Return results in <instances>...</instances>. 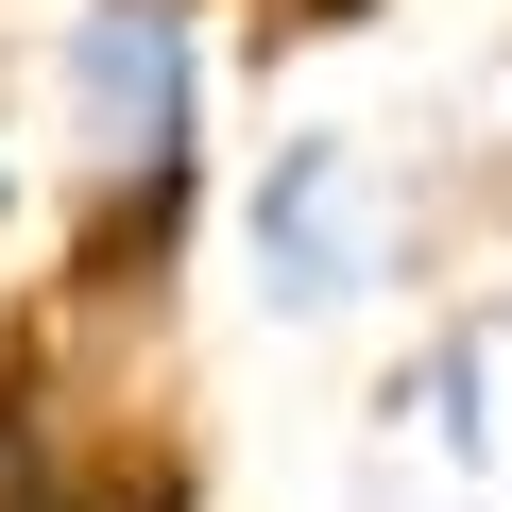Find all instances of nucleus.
Masks as SVG:
<instances>
[{"label":"nucleus","mask_w":512,"mask_h":512,"mask_svg":"<svg viewBox=\"0 0 512 512\" xmlns=\"http://www.w3.org/2000/svg\"><path fill=\"white\" fill-rule=\"evenodd\" d=\"M52 86H69V171H86V274L120 256V222H137V256H171L188 171H205V35H188V0H86Z\"/></svg>","instance_id":"f257e3e1"},{"label":"nucleus","mask_w":512,"mask_h":512,"mask_svg":"<svg viewBox=\"0 0 512 512\" xmlns=\"http://www.w3.org/2000/svg\"><path fill=\"white\" fill-rule=\"evenodd\" d=\"M393 274H410V188H393V154L359 120H308V137L256 154V188H239V291H256V325H359Z\"/></svg>","instance_id":"f03ea898"},{"label":"nucleus","mask_w":512,"mask_h":512,"mask_svg":"<svg viewBox=\"0 0 512 512\" xmlns=\"http://www.w3.org/2000/svg\"><path fill=\"white\" fill-rule=\"evenodd\" d=\"M0 512H103V478H86L52 393H0Z\"/></svg>","instance_id":"7ed1b4c3"},{"label":"nucleus","mask_w":512,"mask_h":512,"mask_svg":"<svg viewBox=\"0 0 512 512\" xmlns=\"http://www.w3.org/2000/svg\"><path fill=\"white\" fill-rule=\"evenodd\" d=\"M0 205H18V154H0Z\"/></svg>","instance_id":"20e7f679"}]
</instances>
